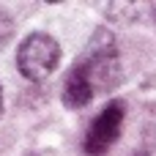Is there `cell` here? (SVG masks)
<instances>
[{
	"mask_svg": "<svg viewBox=\"0 0 156 156\" xmlns=\"http://www.w3.org/2000/svg\"><path fill=\"white\" fill-rule=\"evenodd\" d=\"M74 66L88 77L93 93H104V90L115 88L123 80L121 60H118V49H115V38L107 30H96L93 33V41H90L85 58H80Z\"/></svg>",
	"mask_w": 156,
	"mask_h": 156,
	"instance_id": "cell-1",
	"label": "cell"
},
{
	"mask_svg": "<svg viewBox=\"0 0 156 156\" xmlns=\"http://www.w3.org/2000/svg\"><path fill=\"white\" fill-rule=\"evenodd\" d=\"M60 63V47L47 33H30L16 49V69L25 80L41 82Z\"/></svg>",
	"mask_w": 156,
	"mask_h": 156,
	"instance_id": "cell-2",
	"label": "cell"
},
{
	"mask_svg": "<svg viewBox=\"0 0 156 156\" xmlns=\"http://www.w3.org/2000/svg\"><path fill=\"white\" fill-rule=\"evenodd\" d=\"M123 115H126V107L123 101H110L99 115L96 121L90 123L88 134H85V154L88 156H104L112 143L121 137V129H123Z\"/></svg>",
	"mask_w": 156,
	"mask_h": 156,
	"instance_id": "cell-3",
	"label": "cell"
},
{
	"mask_svg": "<svg viewBox=\"0 0 156 156\" xmlns=\"http://www.w3.org/2000/svg\"><path fill=\"white\" fill-rule=\"evenodd\" d=\"M93 96H96V93H93L88 77L74 66V69L69 71V77L63 80V104L71 107V110H80V107H85Z\"/></svg>",
	"mask_w": 156,
	"mask_h": 156,
	"instance_id": "cell-4",
	"label": "cell"
},
{
	"mask_svg": "<svg viewBox=\"0 0 156 156\" xmlns=\"http://www.w3.org/2000/svg\"><path fill=\"white\" fill-rule=\"evenodd\" d=\"M14 36V22H11V16H5V14H0V49L8 44V38Z\"/></svg>",
	"mask_w": 156,
	"mask_h": 156,
	"instance_id": "cell-5",
	"label": "cell"
},
{
	"mask_svg": "<svg viewBox=\"0 0 156 156\" xmlns=\"http://www.w3.org/2000/svg\"><path fill=\"white\" fill-rule=\"evenodd\" d=\"M0 118H3V90H0Z\"/></svg>",
	"mask_w": 156,
	"mask_h": 156,
	"instance_id": "cell-6",
	"label": "cell"
},
{
	"mask_svg": "<svg viewBox=\"0 0 156 156\" xmlns=\"http://www.w3.org/2000/svg\"><path fill=\"white\" fill-rule=\"evenodd\" d=\"M134 156H148V154H134Z\"/></svg>",
	"mask_w": 156,
	"mask_h": 156,
	"instance_id": "cell-7",
	"label": "cell"
},
{
	"mask_svg": "<svg viewBox=\"0 0 156 156\" xmlns=\"http://www.w3.org/2000/svg\"><path fill=\"white\" fill-rule=\"evenodd\" d=\"M154 16H156V5H154Z\"/></svg>",
	"mask_w": 156,
	"mask_h": 156,
	"instance_id": "cell-8",
	"label": "cell"
}]
</instances>
